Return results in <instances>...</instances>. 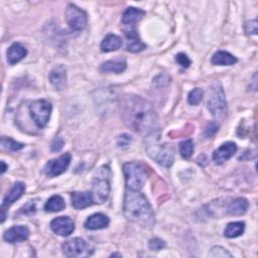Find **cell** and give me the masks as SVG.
Returning <instances> with one entry per match:
<instances>
[{"mask_svg":"<svg viewBox=\"0 0 258 258\" xmlns=\"http://www.w3.org/2000/svg\"><path fill=\"white\" fill-rule=\"evenodd\" d=\"M121 117L132 131L144 137L155 136L159 124L153 106L140 96L127 95L121 100Z\"/></svg>","mask_w":258,"mask_h":258,"instance_id":"6da1fadb","label":"cell"},{"mask_svg":"<svg viewBox=\"0 0 258 258\" xmlns=\"http://www.w3.org/2000/svg\"><path fill=\"white\" fill-rule=\"evenodd\" d=\"M124 215L129 221L141 227L150 228L155 223L151 205L139 190L127 189L124 199Z\"/></svg>","mask_w":258,"mask_h":258,"instance_id":"7a4b0ae2","label":"cell"},{"mask_svg":"<svg viewBox=\"0 0 258 258\" xmlns=\"http://www.w3.org/2000/svg\"><path fill=\"white\" fill-rule=\"evenodd\" d=\"M94 203L103 204L110 194V168L107 165L101 166L94 175L92 184Z\"/></svg>","mask_w":258,"mask_h":258,"instance_id":"3957f363","label":"cell"},{"mask_svg":"<svg viewBox=\"0 0 258 258\" xmlns=\"http://www.w3.org/2000/svg\"><path fill=\"white\" fill-rule=\"evenodd\" d=\"M207 107L216 119H222L226 115L227 102L222 85L219 82L212 84L208 92Z\"/></svg>","mask_w":258,"mask_h":258,"instance_id":"277c9868","label":"cell"},{"mask_svg":"<svg viewBox=\"0 0 258 258\" xmlns=\"http://www.w3.org/2000/svg\"><path fill=\"white\" fill-rule=\"evenodd\" d=\"M123 172L127 189L138 191L143 187L146 181V173L141 163L135 161L125 163L123 165Z\"/></svg>","mask_w":258,"mask_h":258,"instance_id":"5b68a950","label":"cell"},{"mask_svg":"<svg viewBox=\"0 0 258 258\" xmlns=\"http://www.w3.org/2000/svg\"><path fill=\"white\" fill-rule=\"evenodd\" d=\"M51 110L52 106L50 102L42 99L33 101L29 105L30 115L32 117L34 124L38 128H43L46 126L51 114Z\"/></svg>","mask_w":258,"mask_h":258,"instance_id":"8992f818","label":"cell"},{"mask_svg":"<svg viewBox=\"0 0 258 258\" xmlns=\"http://www.w3.org/2000/svg\"><path fill=\"white\" fill-rule=\"evenodd\" d=\"M61 249L63 255L67 257H88L94 251V248L82 238H74L66 241Z\"/></svg>","mask_w":258,"mask_h":258,"instance_id":"52a82bcc","label":"cell"},{"mask_svg":"<svg viewBox=\"0 0 258 258\" xmlns=\"http://www.w3.org/2000/svg\"><path fill=\"white\" fill-rule=\"evenodd\" d=\"M66 19L70 28L74 31L83 30L88 21L87 13L74 4H69L66 10Z\"/></svg>","mask_w":258,"mask_h":258,"instance_id":"ba28073f","label":"cell"},{"mask_svg":"<svg viewBox=\"0 0 258 258\" xmlns=\"http://www.w3.org/2000/svg\"><path fill=\"white\" fill-rule=\"evenodd\" d=\"M71 158H72L71 154L69 152H67L57 158L49 160L45 164V166L43 168V172L48 177H54L56 175L63 173L68 169V167L71 163Z\"/></svg>","mask_w":258,"mask_h":258,"instance_id":"9c48e42d","label":"cell"},{"mask_svg":"<svg viewBox=\"0 0 258 258\" xmlns=\"http://www.w3.org/2000/svg\"><path fill=\"white\" fill-rule=\"evenodd\" d=\"M148 154L160 165L168 167L173 163L172 150L166 145H152L147 147Z\"/></svg>","mask_w":258,"mask_h":258,"instance_id":"30bf717a","label":"cell"},{"mask_svg":"<svg viewBox=\"0 0 258 258\" xmlns=\"http://www.w3.org/2000/svg\"><path fill=\"white\" fill-rule=\"evenodd\" d=\"M25 190V185L23 182L17 181L13 184V186L10 188V190L5 196L2 206H1V222H4L6 218V209H8L14 202H16L18 199L21 198Z\"/></svg>","mask_w":258,"mask_h":258,"instance_id":"8fae6325","label":"cell"},{"mask_svg":"<svg viewBox=\"0 0 258 258\" xmlns=\"http://www.w3.org/2000/svg\"><path fill=\"white\" fill-rule=\"evenodd\" d=\"M50 229L59 236H69L75 231V223L69 217H57L50 222Z\"/></svg>","mask_w":258,"mask_h":258,"instance_id":"7c38bea8","label":"cell"},{"mask_svg":"<svg viewBox=\"0 0 258 258\" xmlns=\"http://www.w3.org/2000/svg\"><path fill=\"white\" fill-rule=\"evenodd\" d=\"M48 79L52 87L57 90L61 91L67 87V69L62 64L55 66L48 75Z\"/></svg>","mask_w":258,"mask_h":258,"instance_id":"4fadbf2b","label":"cell"},{"mask_svg":"<svg viewBox=\"0 0 258 258\" xmlns=\"http://www.w3.org/2000/svg\"><path fill=\"white\" fill-rule=\"evenodd\" d=\"M237 151V145L234 142L223 143L219 148H217L213 153V159L216 163L221 164L231 158Z\"/></svg>","mask_w":258,"mask_h":258,"instance_id":"5bb4252c","label":"cell"},{"mask_svg":"<svg viewBox=\"0 0 258 258\" xmlns=\"http://www.w3.org/2000/svg\"><path fill=\"white\" fill-rule=\"evenodd\" d=\"M29 236V230L25 226H13L4 233V240L9 243H16L24 241Z\"/></svg>","mask_w":258,"mask_h":258,"instance_id":"9a60e30c","label":"cell"},{"mask_svg":"<svg viewBox=\"0 0 258 258\" xmlns=\"http://www.w3.org/2000/svg\"><path fill=\"white\" fill-rule=\"evenodd\" d=\"M71 200L73 207L79 210L87 208L94 203L91 191H74L71 195Z\"/></svg>","mask_w":258,"mask_h":258,"instance_id":"2e32d148","label":"cell"},{"mask_svg":"<svg viewBox=\"0 0 258 258\" xmlns=\"http://www.w3.org/2000/svg\"><path fill=\"white\" fill-rule=\"evenodd\" d=\"M143 16H145V11L135 7H128L122 15V23L128 27L134 28V25L139 22Z\"/></svg>","mask_w":258,"mask_h":258,"instance_id":"e0dca14e","label":"cell"},{"mask_svg":"<svg viewBox=\"0 0 258 258\" xmlns=\"http://www.w3.org/2000/svg\"><path fill=\"white\" fill-rule=\"evenodd\" d=\"M125 35L127 38V46L126 49L130 52H139L143 50L146 45L141 41L138 36V33L134 28L125 30Z\"/></svg>","mask_w":258,"mask_h":258,"instance_id":"ac0fdd59","label":"cell"},{"mask_svg":"<svg viewBox=\"0 0 258 258\" xmlns=\"http://www.w3.org/2000/svg\"><path fill=\"white\" fill-rule=\"evenodd\" d=\"M27 54V49L19 42H14L7 49V60L10 64H15L23 59Z\"/></svg>","mask_w":258,"mask_h":258,"instance_id":"d6986e66","label":"cell"},{"mask_svg":"<svg viewBox=\"0 0 258 258\" xmlns=\"http://www.w3.org/2000/svg\"><path fill=\"white\" fill-rule=\"evenodd\" d=\"M109 218L101 213L94 214L90 216L85 222V228L89 230H99L104 229L109 225Z\"/></svg>","mask_w":258,"mask_h":258,"instance_id":"ffe728a7","label":"cell"},{"mask_svg":"<svg viewBox=\"0 0 258 258\" xmlns=\"http://www.w3.org/2000/svg\"><path fill=\"white\" fill-rule=\"evenodd\" d=\"M122 45V39L120 36L116 34H108L104 37L101 43V50L104 52H109L113 50H117Z\"/></svg>","mask_w":258,"mask_h":258,"instance_id":"44dd1931","label":"cell"},{"mask_svg":"<svg viewBox=\"0 0 258 258\" xmlns=\"http://www.w3.org/2000/svg\"><path fill=\"white\" fill-rule=\"evenodd\" d=\"M237 62V58L228 51L218 50L212 56V63L215 66H232Z\"/></svg>","mask_w":258,"mask_h":258,"instance_id":"7402d4cb","label":"cell"},{"mask_svg":"<svg viewBox=\"0 0 258 258\" xmlns=\"http://www.w3.org/2000/svg\"><path fill=\"white\" fill-rule=\"evenodd\" d=\"M126 69V60L124 58H115L105 61L101 66V71L103 73H115L120 74Z\"/></svg>","mask_w":258,"mask_h":258,"instance_id":"603a6c76","label":"cell"},{"mask_svg":"<svg viewBox=\"0 0 258 258\" xmlns=\"http://www.w3.org/2000/svg\"><path fill=\"white\" fill-rule=\"evenodd\" d=\"M248 207H249V204L246 199L238 198L233 202H231V204L228 206L227 212L228 214L233 216H240L246 213Z\"/></svg>","mask_w":258,"mask_h":258,"instance_id":"cb8c5ba5","label":"cell"},{"mask_svg":"<svg viewBox=\"0 0 258 258\" xmlns=\"http://www.w3.org/2000/svg\"><path fill=\"white\" fill-rule=\"evenodd\" d=\"M245 230V223L244 222H231L226 226L224 231V235L227 238H236L241 236Z\"/></svg>","mask_w":258,"mask_h":258,"instance_id":"d4e9b609","label":"cell"},{"mask_svg":"<svg viewBox=\"0 0 258 258\" xmlns=\"http://www.w3.org/2000/svg\"><path fill=\"white\" fill-rule=\"evenodd\" d=\"M66 207V203L63 201V199L58 196H52L50 197L47 202L44 205V210L46 212H59L61 210H63Z\"/></svg>","mask_w":258,"mask_h":258,"instance_id":"484cf974","label":"cell"},{"mask_svg":"<svg viewBox=\"0 0 258 258\" xmlns=\"http://www.w3.org/2000/svg\"><path fill=\"white\" fill-rule=\"evenodd\" d=\"M195 146L191 139H187L179 143V153L185 159H188L192 155Z\"/></svg>","mask_w":258,"mask_h":258,"instance_id":"4316f807","label":"cell"},{"mask_svg":"<svg viewBox=\"0 0 258 258\" xmlns=\"http://www.w3.org/2000/svg\"><path fill=\"white\" fill-rule=\"evenodd\" d=\"M1 145L4 149L10 150V151H17L24 147V144L17 142L15 140H13L12 138L4 137V136L1 138Z\"/></svg>","mask_w":258,"mask_h":258,"instance_id":"83f0119b","label":"cell"},{"mask_svg":"<svg viewBox=\"0 0 258 258\" xmlns=\"http://www.w3.org/2000/svg\"><path fill=\"white\" fill-rule=\"evenodd\" d=\"M202 99H203V91L200 88H195L188 93L187 102L190 105H194V106L199 105Z\"/></svg>","mask_w":258,"mask_h":258,"instance_id":"f1b7e54d","label":"cell"},{"mask_svg":"<svg viewBox=\"0 0 258 258\" xmlns=\"http://www.w3.org/2000/svg\"><path fill=\"white\" fill-rule=\"evenodd\" d=\"M210 256L211 257H223V258H226V257L231 258L232 257V255L225 248H223L221 246L213 247L210 252Z\"/></svg>","mask_w":258,"mask_h":258,"instance_id":"f546056e","label":"cell"},{"mask_svg":"<svg viewBox=\"0 0 258 258\" xmlns=\"http://www.w3.org/2000/svg\"><path fill=\"white\" fill-rule=\"evenodd\" d=\"M165 246H166V243L160 238H153L148 243L149 249L153 250V251H159V250L163 249Z\"/></svg>","mask_w":258,"mask_h":258,"instance_id":"4dcf8cb0","label":"cell"},{"mask_svg":"<svg viewBox=\"0 0 258 258\" xmlns=\"http://www.w3.org/2000/svg\"><path fill=\"white\" fill-rule=\"evenodd\" d=\"M175 60H176V62L180 66V67H182V68H188L189 66H190V63H191V61H190V59H189V57L187 56V54H185V53H183V52H179V53H177L176 55H175Z\"/></svg>","mask_w":258,"mask_h":258,"instance_id":"1f68e13d","label":"cell"},{"mask_svg":"<svg viewBox=\"0 0 258 258\" xmlns=\"http://www.w3.org/2000/svg\"><path fill=\"white\" fill-rule=\"evenodd\" d=\"M219 126L215 123V122H211L207 125V127L205 128L204 131V135L206 138H211L212 136H214L216 134V132L218 131Z\"/></svg>","mask_w":258,"mask_h":258,"instance_id":"d6a6232c","label":"cell"},{"mask_svg":"<svg viewBox=\"0 0 258 258\" xmlns=\"http://www.w3.org/2000/svg\"><path fill=\"white\" fill-rule=\"evenodd\" d=\"M130 141H131V136H129L128 134H122L117 138V145L118 147L124 148L130 144Z\"/></svg>","mask_w":258,"mask_h":258,"instance_id":"836d02e7","label":"cell"},{"mask_svg":"<svg viewBox=\"0 0 258 258\" xmlns=\"http://www.w3.org/2000/svg\"><path fill=\"white\" fill-rule=\"evenodd\" d=\"M245 30L247 33L251 34H257V20H250L245 25Z\"/></svg>","mask_w":258,"mask_h":258,"instance_id":"e575fe53","label":"cell"},{"mask_svg":"<svg viewBox=\"0 0 258 258\" xmlns=\"http://www.w3.org/2000/svg\"><path fill=\"white\" fill-rule=\"evenodd\" d=\"M63 140L60 137H56L53 142L51 143V150L52 151H59L62 148Z\"/></svg>","mask_w":258,"mask_h":258,"instance_id":"d590c367","label":"cell"},{"mask_svg":"<svg viewBox=\"0 0 258 258\" xmlns=\"http://www.w3.org/2000/svg\"><path fill=\"white\" fill-rule=\"evenodd\" d=\"M35 212V206L34 203H32V201H29V203H27L20 211V213L23 214H27V213H34Z\"/></svg>","mask_w":258,"mask_h":258,"instance_id":"8d00e7d4","label":"cell"},{"mask_svg":"<svg viewBox=\"0 0 258 258\" xmlns=\"http://www.w3.org/2000/svg\"><path fill=\"white\" fill-rule=\"evenodd\" d=\"M1 165H2L1 173H4V172H5V170H6V168H7V165L5 164V162H4V161H1Z\"/></svg>","mask_w":258,"mask_h":258,"instance_id":"74e56055","label":"cell"},{"mask_svg":"<svg viewBox=\"0 0 258 258\" xmlns=\"http://www.w3.org/2000/svg\"><path fill=\"white\" fill-rule=\"evenodd\" d=\"M111 256H112V257H114V256H118V257H121L122 255H121V254H119V253H113Z\"/></svg>","mask_w":258,"mask_h":258,"instance_id":"f35d334b","label":"cell"}]
</instances>
